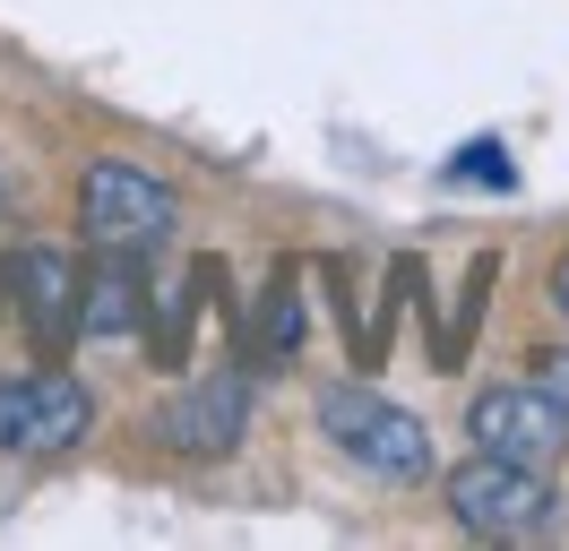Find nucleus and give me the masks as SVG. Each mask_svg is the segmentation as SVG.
Listing matches in <instances>:
<instances>
[{
	"instance_id": "nucleus-1",
	"label": "nucleus",
	"mask_w": 569,
	"mask_h": 551,
	"mask_svg": "<svg viewBox=\"0 0 569 551\" xmlns=\"http://www.w3.org/2000/svg\"><path fill=\"white\" fill-rule=\"evenodd\" d=\"M78 216H87V241L96 250H121V259H147V250H164L181 224V199L139 164H87L78 181Z\"/></svg>"
},
{
	"instance_id": "nucleus-2",
	"label": "nucleus",
	"mask_w": 569,
	"mask_h": 551,
	"mask_svg": "<svg viewBox=\"0 0 569 551\" xmlns=\"http://www.w3.org/2000/svg\"><path fill=\"white\" fill-rule=\"evenodd\" d=\"M449 517H458L466 534H483V543H518V534H535L552 517V482H543V465L475 448L458 474H449Z\"/></svg>"
},
{
	"instance_id": "nucleus-3",
	"label": "nucleus",
	"mask_w": 569,
	"mask_h": 551,
	"mask_svg": "<svg viewBox=\"0 0 569 551\" xmlns=\"http://www.w3.org/2000/svg\"><path fill=\"white\" fill-rule=\"evenodd\" d=\"M320 422H328V440L346 448L355 465H371V474H397V482L431 474V431L406 405H389L380 388H328Z\"/></svg>"
},
{
	"instance_id": "nucleus-4",
	"label": "nucleus",
	"mask_w": 569,
	"mask_h": 551,
	"mask_svg": "<svg viewBox=\"0 0 569 551\" xmlns=\"http://www.w3.org/2000/svg\"><path fill=\"white\" fill-rule=\"evenodd\" d=\"M87 422H96V405H87V388L70 371L0 379V448L9 457H61V448L87 440Z\"/></svg>"
},
{
	"instance_id": "nucleus-5",
	"label": "nucleus",
	"mask_w": 569,
	"mask_h": 551,
	"mask_svg": "<svg viewBox=\"0 0 569 551\" xmlns=\"http://www.w3.org/2000/svg\"><path fill=\"white\" fill-rule=\"evenodd\" d=\"M475 448H492V457H518V465H552L569 448V413L543 397V388H483L475 397Z\"/></svg>"
},
{
	"instance_id": "nucleus-6",
	"label": "nucleus",
	"mask_w": 569,
	"mask_h": 551,
	"mask_svg": "<svg viewBox=\"0 0 569 551\" xmlns=\"http://www.w3.org/2000/svg\"><path fill=\"white\" fill-rule=\"evenodd\" d=\"M0 276H9V293H18V310H27L36 344H43V353H61L70 328H78V268L61 259V250H18Z\"/></svg>"
},
{
	"instance_id": "nucleus-7",
	"label": "nucleus",
	"mask_w": 569,
	"mask_h": 551,
	"mask_svg": "<svg viewBox=\"0 0 569 551\" xmlns=\"http://www.w3.org/2000/svg\"><path fill=\"white\" fill-rule=\"evenodd\" d=\"M139 319H147L139 268H130L121 250H104V268L78 284V328H87V337H121V328H139Z\"/></svg>"
},
{
	"instance_id": "nucleus-8",
	"label": "nucleus",
	"mask_w": 569,
	"mask_h": 551,
	"mask_svg": "<svg viewBox=\"0 0 569 551\" xmlns=\"http://www.w3.org/2000/svg\"><path fill=\"white\" fill-rule=\"evenodd\" d=\"M164 431H173L181 448H233V431H242V379H199L190 397H181L173 413H164Z\"/></svg>"
},
{
	"instance_id": "nucleus-9",
	"label": "nucleus",
	"mask_w": 569,
	"mask_h": 551,
	"mask_svg": "<svg viewBox=\"0 0 569 551\" xmlns=\"http://www.w3.org/2000/svg\"><path fill=\"white\" fill-rule=\"evenodd\" d=\"M458 181H492V190H509V181H518V164H509V147H500V138H475V147H458Z\"/></svg>"
},
{
	"instance_id": "nucleus-10",
	"label": "nucleus",
	"mask_w": 569,
	"mask_h": 551,
	"mask_svg": "<svg viewBox=\"0 0 569 551\" xmlns=\"http://www.w3.org/2000/svg\"><path fill=\"white\" fill-rule=\"evenodd\" d=\"M259 337L293 353V337H302V302H293V276H277V284H268V319H259Z\"/></svg>"
},
{
	"instance_id": "nucleus-11",
	"label": "nucleus",
	"mask_w": 569,
	"mask_h": 551,
	"mask_svg": "<svg viewBox=\"0 0 569 551\" xmlns=\"http://www.w3.org/2000/svg\"><path fill=\"white\" fill-rule=\"evenodd\" d=\"M535 388L552 397V405L569 413V353H543V371H535Z\"/></svg>"
}]
</instances>
